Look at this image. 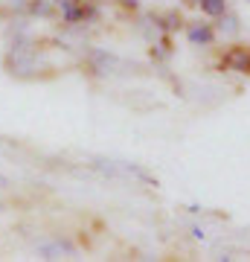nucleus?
<instances>
[{"mask_svg": "<svg viewBox=\"0 0 250 262\" xmlns=\"http://www.w3.org/2000/svg\"><path fill=\"white\" fill-rule=\"evenodd\" d=\"M224 64L230 70H239V73H250V50L244 47H236L224 56Z\"/></svg>", "mask_w": 250, "mask_h": 262, "instance_id": "nucleus-1", "label": "nucleus"}, {"mask_svg": "<svg viewBox=\"0 0 250 262\" xmlns=\"http://www.w3.org/2000/svg\"><path fill=\"white\" fill-rule=\"evenodd\" d=\"M201 12L210 15V18H218L227 12V0H201Z\"/></svg>", "mask_w": 250, "mask_h": 262, "instance_id": "nucleus-3", "label": "nucleus"}, {"mask_svg": "<svg viewBox=\"0 0 250 262\" xmlns=\"http://www.w3.org/2000/svg\"><path fill=\"white\" fill-rule=\"evenodd\" d=\"M0 187H9V181H6V178H0Z\"/></svg>", "mask_w": 250, "mask_h": 262, "instance_id": "nucleus-9", "label": "nucleus"}, {"mask_svg": "<svg viewBox=\"0 0 250 262\" xmlns=\"http://www.w3.org/2000/svg\"><path fill=\"white\" fill-rule=\"evenodd\" d=\"M29 9H32V15H41V18H47V15H50V3H47V0H38V3H32V6H29Z\"/></svg>", "mask_w": 250, "mask_h": 262, "instance_id": "nucleus-5", "label": "nucleus"}, {"mask_svg": "<svg viewBox=\"0 0 250 262\" xmlns=\"http://www.w3.org/2000/svg\"><path fill=\"white\" fill-rule=\"evenodd\" d=\"M218 18H221V24H218L221 32H239V18H236V15L224 12V15H218Z\"/></svg>", "mask_w": 250, "mask_h": 262, "instance_id": "nucleus-4", "label": "nucleus"}, {"mask_svg": "<svg viewBox=\"0 0 250 262\" xmlns=\"http://www.w3.org/2000/svg\"><path fill=\"white\" fill-rule=\"evenodd\" d=\"M160 27H163V29H177V27H180V18H177V15H166Z\"/></svg>", "mask_w": 250, "mask_h": 262, "instance_id": "nucleus-6", "label": "nucleus"}, {"mask_svg": "<svg viewBox=\"0 0 250 262\" xmlns=\"http://www.w3.org/2000/svg\"><path fill=\"white\" fill-rule=\"evenodd\" d=\"M58 6H61V9H67V6H73V3H79V0H56Z\"/></svg>", "mask_w": 250, "mask_h": 262, "instance_id": "nucleus-7", "label": "nucleus"}, {"mask_svg": "<svg viewBox=\"0 0 250 262\" xmlns=\"http://www.w3.org/2000/svg\"><path fill=\"white\" fill-rule=\"evenodd\" d=\"M137 3L140 0H122V6H131V9H137Z\"/></svg>", "mask_w": 250, "mask_h": 262, "instance_id": "nucleus-8", "label": "nucleus"}, {"mask_svg": "<svg viewBox=\"0 0 250 262\" xmlns=\"http://www.w3.org/2000/svg\"><path fill=\"white\" fill-rule=\"evenodd\" d=\"M189 41L192 44H201V47H210L215 41V32L210 24H195V27H189Z\"/></svg>", "mask_w": 250, "mask_h": 262, "instance_id": "nucleus-2", "label": "nucleus"}]
</instances>
